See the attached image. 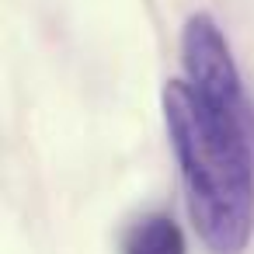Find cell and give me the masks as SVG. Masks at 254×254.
Segmentation results:
<instances>
[{
	"instance_id": "obj_1",
	"label": "cell",
	"mask_w": 254,
	"mask_h": 254,
	"mask_svg": "<svg viewBox=\"0 0 254 254\" xmlns=\"http://www.w3.org/2000/svg\"><path fill=\"white\" fill-rule=\"evenodd\" d=\"M164 122L191 223L212 254H244L254 233V122L219 112L185 80L164 87Z\"/></svg>"
},
{
	"instance_id": "obj_3",
	"label": "cell",
	"mask_w": 254,
	"mask_h": 254,
	"mask_svg": "<svg viewBox=\"0 0 254 254\" xmlns=\"http://www.w3.org/2000/svg\"><path fill=\"white\" fill-rule=\"evenodd\" d=\"M122 251L126 254H185V233L167 212H150L129 226Z\"/></svg>"
},
{
	"instance_id": "obj_2",
	"label": "cell",
	"mask_w": 254,
	"mask_h": 254,
	"mask_svg": "<svg viewBox=\"0 0 254 254\" xmlns=\"http://www.w3.org/2000/svg\"><path fill=\"white\" fill-rule=\"evenodd\" d=\"M181 66H185V84L195 91L198 101H205L219 112H237V115L251 112L237 60H233L230 42H226V35L212 14L198 11L185 21V28H181Z\"/></svg>"
}]
</instances>
